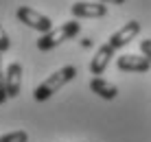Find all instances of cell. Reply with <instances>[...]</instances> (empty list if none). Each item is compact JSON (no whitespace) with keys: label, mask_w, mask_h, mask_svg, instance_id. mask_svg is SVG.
<instances>
[{"label":"cell","mask_w":151,"mask_h":142,"mask_svg":"<svg viewBox=\"0 0 151 142\" xmlns=\"http://www.w3.org/2000/svg\"><path fill=\"white\" fill-rule=\"evenodd\" d=\"M75 77H77L75 66H64V68H59V70H55L53 75L46 77L44 81L35 87V92H33L35 101H46V98H50L57 90H61V87H64L66 83H70Z\"/></svg>","instance_id":"obj_1"},{"label":"cell","mask_w":151,"mask_h":142,"mask_svg":"<svg viewBox=\"0 0 151 142\" xmlns=\"http://www.w3.org/2000/svg\"><path fill=\"white\" fill-rule=\"evenodd\" d=\"M79 31H81L79 20H70V22H64L61 26H57V29H53V31H48V33L42 35V37L37 39V48H40V50H53L55 46H59V44H61V42L77 37V35H79Z\"/></svg>","instance_id":"obj_2"},{"label":"cell","mask_w":151,"mask_h":142,"mask_svg":"<svg viewBox=\"0 0 151 142\" xmlns=\"http://www.w3.org/2000/svg\"><path fill=\"white\" fill-rule=\"evenodd\" d=\"M15 15H18V20H20L22 24H27L29 29H33V31H40L42 35L55 29V26H53V20H50L48 15L35 11V9H31V7H20L18 11H15Z\"/></svg>","instance_id":"obj_3"},{"label":"cell","mask_w":151,"mask_h":142,"mask_svg":"<svg viewBox=\"0 0 151 142\" xmlns=\"http://www.w3.org/2000/svg\"><path fill=\"white\" fill-rule=\"evenodd\" d=\"M70 13L75 15V20L81 18H103L107 13L105 2H96V0H77L70 7Z\"/></svg>","instance_id":"obj_4"},{"label":"cell","mask_w":151,"mask_h":142,"mask_svg":"<svg viewBox=\"0 0 151 142\" xmlns=\"http://www.w3.org/2000/svg\"><path fill=\"white\" fill-rule=\"evenodd\" d=\"M138 33H140V22H138V20H129V22L125 24L123 29H118L116 33L110 35L107 44H110L114 50H118V48H123V46H127Z\"/></svg>","instance_id":"obj_5"},{"label":"cell","mask_w":151,"mask_h":142,"mask_svg":"<svg viewBox=\"0 0 151 142\" xmlns=\"http://www.w3.org/2000/svg\"><path fill=\"white\" fill-rule=\"evenodd\" d=\"M116 68L123 72H147L151 64L145 55H121L116 59Z\"/></svg>","instance_id":"obj_6"},{"label":"cell","mask_w":151,"mask_h":142,"mask_svg":"<svg viewBox=\"0 0 151 142\" xmlns=\"http://www.w3.org/2000/svg\"><path fill=\"white\" fill-rule=\"evenodd\" d=\"M4 83H7V96L15 98L22 90V66L18 61L9 64V68L4 70Z\"/></svg>","instance_id":"obj_7"},{"label":"cell","mask_w":151,"mask_h":142,"mask_svg":"<svg viewBox=\"0 0 151 142\" xmlns=\"http://www.w3.org/2000/svg\"><path fill=\"white\" fill-rule=\"evenodd\" d=\"M112 57H114V48H112L110 44H101V46L96 48L94 57H92V61H90V72H92L94 77L103 75V72H105V68L110 66Z\"/></svg>","instance_id":"obj_8"},{"label":"cell","mask_w":151,"mask_h":142,"mask_svg":"<svg viewBox=\"0 0 151 142\" xmlns=\"http://www.w3.org/2000/svg\"><path fill=\"white\" fill-rule=\"evenodd\" d=\"M90 90L96 94V96H101V98H105V101H114V98L118 96V90H116V85H112L107 79H103V77H94L90 81Z\"/></svg>","instance_id":"obj_9"},{"label":"cell","mask_w":151,"mask_h":142,"mask_svg":"<svg viewBox=\"0 0 151 142\" xmlns=\"http://www.w3.org/2000/svg\"><path fill=\"white\" fill-rule=\"evenodd\" d=\"M0 142H29L27 131H9V133L0 136Z\"/></svg>","instance_id":"obj_10"},{"label":"cell","mask_w":151,"mask_h":142,"mask_svg":"<svg viewBox=\"0 0 151 142\" xmlns=\"http://www.w3.org/2000/svg\"><path fill=\"white\" fill-rule=\"evenodd\" d=\"M7 83H4V68H2V55H0V105L7 103Z\"/></svg>","instance_id":"obj_11"},{"label":"cell","mask_w":151,"mask_h":142,"mask_svg":"<svg viewBox=\"0 0 151 142\" xmlns=\"http://www.w3.org/2000/svg\"><path fill=\"white\" fill-rule=\"evenodd\" d=\"M9 48H11V39H9V35H7V31H4V26L0 24V55H2V52H7Z\"/></svg>","instance_id":"obj_12"},{"label":"cell","mask_w":151,"mask_h":142,"mask_svg":"<svg viewBox=\"0 0 151 142\" xmlns=\"http://www.w3.org/2000/svg\"><path fill=\"white\" fill-rule=\"evenodd\" d=\"M140 50H142V55L149 59V64H151V39H142L140 42Z\"/></svg>","instance_id":"obj_13"},{"label":"cell","mask_w":151,"mask_h":142,"mask_svg":"<svg viewBox=\"0 0 151 142\" xmlns=\"http://www.w3.org/2000/svg\"><path fill=\"white\" fill-rule=\"evenodd\" d=\"M96 2H105V4H123L125 0H96Z\"/></svg>","instance_id":"obj_14"}]
</instances>
